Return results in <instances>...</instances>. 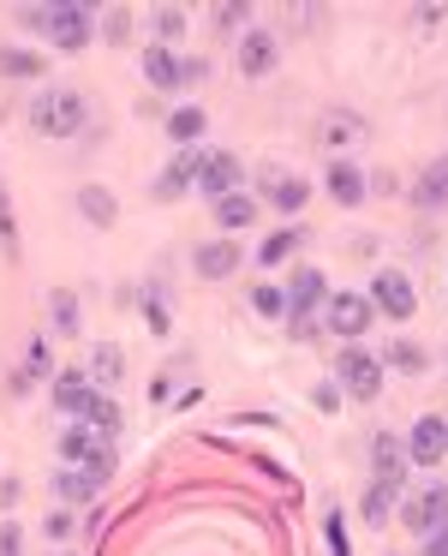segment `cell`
<instances>
[{"instance_id": "cell-1", "label": "cell", "mask_w": 448, "mask_h": 556, "mask_svg": "<svg viewBox=\"0 0 448 556\" xmlns=\"http://www.w3.org/2000/svg\"><path fill=\"white\" fill-rule=\"evenodd\" d=\"M90 18H97V13H90L85 0H54V7H18V25L37 30V37H49L54 49H66V54L85 49V42H90V30H97Z\"/></svg>"}, {"instance_id": "cell-2", "label": "cell", "mask_w": 448, "mask_h": 556, "mask_svg": "<svg viewBox=\"0 0 448 556\" xmlns=\"http://www.w3.org/2000/svg\"><path fill=\"white\" fill-rule=\"evenodd\" d=\"M25 114H30V132H42V138H78L90 121V102L78 97V90L54 85V90H42Z\"/></svg>"}, {"instance_id": "cell-3", "label": "cell", "mask_w": 448, "mask_h": 556, "mask_svg": "<svg viewBox=\"0 0 448 556\" xmlns=\"http://www.w3.org/2000/svg\"><path fill=\"white\" fill-rule=\"evenodd\" d=\"M61 467H90V472H102V479H114V437L97 431V425H66Z\"/></svg>"}, {"instance_id": "cell-4", "label": "cell", "mask_w": 448, "mask_h": 556, "mask_svg": "<svg viewBox=\"0 0 448 556\" xmlns=\"http://www.w3.org/2000/svg\"><path fill=\"white\" fill-rule=\"evenodd\" d=\"M335 383H341V395H353V401H376V389H383V359L364 353L359 341H347V353H335Z\"/></svg>"}, {"instance_id": "cell-5", "label": "cell", "mask_w": 448, "mask_h": 556, "mask_svg": "<svg viewBox=\"0 0 448 556\" xmlns=\"http://www.w3.org/2000/svg\"><path fill=\"white\" fill-rule=\"evenodd\" d=\"M371 324H376L371 293H335V300L323 305V329H329V336H341V341H359Z\"/></svg>"}, {"instance_id": "cell-6", "label": "cell", "mask_w": 448, "mask_h": 556, "mask_svg": "<svg viewBox=\"0 0 448 556\" xmlns=\"http://www.w3.org/2000/svg\"><path fill=\"white\" fill-rule=\"evenodd\" d=\"M364 138H371V126H364L359 114H347V109H329L323 121H317V150H329V156H341V162H347Z\"/></svg>"}, {"instance_id": "cell-7", "label": "cell", "mask_w": 448, "mask_h": 556, "mask_svg": "<svg viewBox=\"0 0 448 556\" xmlns=\"http://www.w3.org/2000/svg\"><path fill=\"white\" fill-rule=\"evenodd\" d=\"M240 180H245V168H240V156H233V150H204V168H197V192H204L209 204L233 198V192H240Z\"/></svg>"}, {"instance_id": "cell-8", "label": "cell", "mask_w": 448, "mask_h": 556, "mask_svg": "<svg viewBox=\"0 0 448 556\" xmlns=\"http://www.w3.org/2000/svg\"><path fill=\"white\" fill-rule=\"evenodd\" d=\"M371 305L383 317H395V324H407L412 312H419V293H412V281L400 276V269H376V281H371Z\"/></svg>"}, {"instance_id": "cell-9", "label": "cell", "mask_w": 448, "mask_h": 556, "mask_svg": "<svg viewBox=\"0 0 448 556\" xmlns=\"http://www.w3.org/2000/svg\"><path fill=\"white\" fill-rule=\"evenodd\" d=\"M400 520H407V527L419 532V539H431L436 527H448V484H424L419 496H407Z\"/></svg>"}, {"instance_id": "cell-10", "label": "cell", "mask_w": 448, "mask_h": 556, "mask_svg": "<svg viewBox=\"0 0 448 556\" xmlns=\"http://www.w3.org/2000/svg\"><path fill=\"white\" fill-rule=\"evenodd\" d=\"M407 455L419 460V467H443V460H448V419H443V413H424V419L412 425Z\"/></svg>"}, {"instance_id": "cell-11", "label": "cell", "mask_w": 448, "mask_h": 556, "mask_svg": "<svg viewBox=\"0 0 448 556\" xmlns=\"http://www.w3.org/2000/svg\"><path fill=\"white\" fill-rule=\"evenodd\" d=\"M276 61H281L276 30H245V37H240V73L245 78H269V73H276Z\"/></svg>"}, {"instance_id": "cell-12", "label": "cell", "mask_w": 448, "mask_h": 556, "mask_svg": "<svg viewBox=\"0 0 448 556\" xmlns=\"http://www.w3.org/2000/svg\"><path fill=\"white\" fill-rule=\"evenodd\" d=\"M197 168H204V150H180V156H174V168L162 174L150 192H156L162 204H174V198H185V186H197Z\"/></svg>"}, {"instance_id": "cell-13", "label": "cell", "mask_w": 448, "mask_h": 556, "mask_svg": "<svg viewBox=\"0 0 448 556\" xmlns=\"http://www.w3.org/2000/svg\"><path fill=\"white\" fill-rule=\"evenodd\" d=\"M287 305H293V317H311L317 305H329V281H323V269L305 264L299 276H293V288H287Z\"/></svg>"}, {"instance_id": "cell-14", "label": "cell", "mask_w": 448, "mask_h": 556, "mask_svg": "<svg viewBox=\"0 0 448 556\" xmlns=\"http://www.w3.org/2000/svg\"><path fill=\"white\" fill-rule=\"evenodd\" d=\"M412 204H419L424 216L448 210V156H443V162H431V168L419 174V186H412Z\"/></svg>"}, {"instance_id": "cell-15", "label": "cell", "mask_w": 448, "mask_h": 556, "mask_svg": "<svg viewBox=\"0 0 448 556\" xmlns=\"http://www.w3.org/2000/svg\"><path fill=\"white\" fill-rule=\"evenodd\" d=\"M144 78H150L156 90H180V85H185V61L156 42V49H144Z\"/></svg>"}, {"instance_id": "cell-16", "label": "cell", "mask_w": 448, "mask_h": 556, "mask_svg": "<svg viewBox=\"0 0 448 556\" xmlns=\"http://www.w3.org/2000/svg\"><path fill=\"white\" fill-rule=\"evenodd\" d=\"M371 467H376V479H407V467H412V455H407V443L400 437H371Z\"/></svg>"}, {"instance_id": "cell-17", "label": "cell", "mask_w": 448, "mask_h": 556, "mask_svg": "<svg viewBox=\"0 0 448 556\" xmlns=\"http://www.w3.org/2000/svg\"><path fill=\"white\" fill-rule=\"evenodd\" d=\"M102 484H108V479L90 472V467H61V472H54V496H61V503H90Z\"/></svg>"}, {"instance_id": "cell-18", "label": "cell", "mask_w": 448, "mask_h": 556, "mask_svg": "<svg viewBox=\"0 0 448 556\" xmlns=\"http://www.w3.org/2000/svg\"><path fill=\"white\" fill-rule=\"evenodd\" d=\"M54 371V353H49V341H30V348H25V365H18V371H13V395H30V389H37L42 383V377H49Z\"/></svg>"}, {"instance_id": "cell-19", "label": "cell", "mask_w": 448, "mask_h": 556, "mask_svg": "<svg viewBox=\"0 0 448 556\" xmlns=\"http://www.w3.org/2000/svg\"><path fill=\"white\" fill-rule=\"evenodd\" d=\"M329 192H335L341 210H359V204H364V174H359V162H329Z\"/></svg>"}, {"instance_id": "cell-20", "label": "cell", "mask_w": 448, "mask_h": 556, "mask_svg": "<svg viewBox=\"0 0 448 556\" xmlns=\"http://www.w3.org/2000/svg\"><path fill=\"white\" fill-rule=\"evenodd\" d=\"M240 245L233 240H216V245H204V252H197V276H209V281H228L233 269H240Z\"/></svg>"}, {"instance_id": "cell-21", "label": "cell", "mask_w": 448, "mask_h": 556, "mask_svg": "<svg viewBox=\"0 0 448 556\" xmlns=\"http://www.w3.org/2000/svg\"><path fill=\"white\" fill-rule=\"evenodd\" d=\"M264 192H269V204H276L281 216H293V210H305L311 186H305V180H287V174H264Z\"/></svg>"}, {"instance_id": "cell-22", "label": "cell", "mask_w": 448, "mask_h": 556, "mask_svg": "<svg viewBox=\"0 0 448 556\" xmlns=\"http://www.w3.org/2000/svg\"><path fill=\"white\" fill-rule=\"evenodd\" d=\"M395 496H400V479H371V491H364L359 515L371 520V527H383V520L395 515Z\"/></svg>"}, {"instance_id": "cell-23", "label": "cell", "mask_w": 448, "mask_h": 556, "mask_svg": "<svg viewBox=\"0 0 448 556\" xmlns=\"http://www.w3.org/2000/svg\"><path fill=\"white\" fill-rule=\"evenodd\" d=\"M90 383H97V389H114V383H120V377H126V353L120 348H90Z\"/></svg>"}, {"instance_id": "cell-24", "label": "cell", "mask_w": 448, "mask_h": 556, "mask_svg": "<svg viewBox=\"0 0 448 556\" xmlns=\"http://www.w3.org/2000/svg\"><path fill=\"white\" fill-rule=\"evenodd\" d=\"M204 126H209V114H204V109H192V102L168 114V138H174V144H185V150H192L197 138H204Z\"/></svg>"}, {"instance_id": "cell-25", "label": "cell", "mask_w": 448, "mask_h": 556, "mask_svg": "<svg viewBox=\"0 0 448 556\" xmlns=\"http://www.w3.org/2000/svg\"><path fill=\"white\" fill-rule=\"evenodd\" d=\"M216 222H221V228H252V222H257V198H245V192H233V198H221V204H216Z\"/></svg>"}, {"instance_id": "cell-26", "label": "cell", "mask_w": 448, "mask_h": 556, "mask_svg": "<svg viewBox=\"0 0 448 556\" xmlns=\"http://www.w3.org/2000/svg\"><path fill=\"white\" fill-rule=\"evenodd\" d=\"M78 210H85L90 228H114V192H102V186H85V192H78Z\"/></svg>"}, {"instance_id": "cell-27", "label": "cell", "mask_w": 448, "mask_h": 556, "mask_svg": "<svg viewBox=\"0 0 448 556\" xmlns=\"http://www.w3.org/2000/svg\"><path fill=\"white\" fill-rule=\"evenodd\" d=\"M305 245V233L299 228H281V233H269L264 245H257V264H287L293 252H299Z\"/></svg>"}, {"instance_id": "cell-28", "label": "cell", "mask_w": 448, "mask_h": 556, "mask_svg": "<svg viewBox=\"0 0 448 556\" xmlns=\"http://www.w3.org/2000/svg\"><path fill=\"white\" fill-rule=\"evenodd\" d=\"M383 359L395 365V371H407V377H419L424 365H431V359H424V348H419V341H395V348H383Z\"/></svg>"}, {"instance_id": "cell-29", "label": "cell", "mask_w": 448, "mask_h": 556, "mask_svg": "<svg viewBox=\"0 0 448 556\" xmlns=\"http://www.w3.org/2000/svg\"><path fill=\"white\" fill-rule=\"evenodd\" d=\"M0 73H7V78H37V73H42V54H30V49H0Z\"/></svg>"}, {"instance_id": "cell-30", "label": "cell", "mask_w": 448, "mask_h": 556, "mask_svg": "<svg viewBox=\"0 0 448 556\" xmlns=\"http://www.w3.org/2000/svg\"><path fill=\"white\" fill-rule=\"evenodd\" d=\"M150 30H156V42L168 49L174 37H185V13L180 7H156V13H150Z\"/></svg>"}, {"instance_id": "cell-31", "label": "cell", "mask_w": 448, "mask_h": 556, "mask_svg": "<svg viewBox=\"0 0 448 556\" xmlns=\"http://www.w3.org/2000/svg\"><path fill=\"white\" fill-rule=\"evenodd\" d=\"M49 324L61 329V336H78V300L73 293H49Z\"/></svg>"}, {"instance_id": "cell-32", "label": "cell", "mask_w": 448, "mask_h": 556, "mask_svg": "<svg viewBox=\"0 0 448 556\" xmlns=\"http://www.w3.org/2000/svg\"><path fill=\"white\" fill-rule=\"evenodd\" d=\"M252 312L264 317V324H276V317H287V293H281V288H257L252 293Z\"/></svg>"}, {"instance_id": "cell-33", "label": "cell", "mask_w": 448, "mask_h": 556, "mask_svg": "<svg viewBox=\"0 0 448 556\" xmlns=\"http://www.w3.org/2000/svg\"><path fill=\"white\" fill-rule=\"evenodd\" d=\"M0 245L18 257V228H13V198H7V186H0Z\"/></svg>"}, {"instance_id": "cell-34", "label": "cell", "mask_w": 448, "mask_h": 556, "mask_svg": "<svg viewBox=\"0 0 448 556\" xmlns=\"http://www.w3.org/2000/svg\"><path fill=\"white\" fill-rule=\"evenodd\" d=\"M42 532H49L54 544H61V539H73V508H54V515L42 520Z\"/></svg>"}, {"instance_id": "cell-35", "label": "cell", "mask_w": 448, "mask_h": 556, "mask_svg": "<svg viewBox=\"0 0 448 556\" xmlns=\"http://www.w3.org/2000/svg\"><path fill=\"white\" fill-rule=\"evenodd\" d=\"M102 37L126 42V37H132V13H108V18H102Z\"/></svg>"}, {"instance_id": "cell-36", "label": "cell", "mask_w": 448, "mask_h": 556, "mask_svg": "<svg viewBox=\"0 0 448 556\" xmlns=\"http://www.w3.org/2000/svg\"><path fill=\"white\" fill-rule=\"evenodd\" d=\"M311 401H317V413H335L341 407V383H317Z\"/></svg>"}, {"instance_id": "cell-37", "label": "cell", "mask_w": 448, "mask_h": 556, "mask_svg": "<svg viewBox=\"0 0 448 556\" xmlns=\"http://www.w3.org/2000/svg\"><path fill=\"white\" fill-rule=\"evenodd\" d=\"M329 556H347V527H341V515H329Z\"/></svg>"}, {"instance_id": "cell-38", "label": "cell", "mask_w": 448, "mask_h": 556, "mask_svg": "<svg viewBox=\"0 0 448 556\" xmlns=\"http://www.w3.org/2000/svg\"><path fill=\"white\" fill-rule=\"evenodd\" d=\"M240 18H252V7H221V13H216V25H221V30H233Z\"/></svg>"}, {"instance_id": "cell-39", "label": "cell", "mask_w": 448, "mask_h": 556, "mask_svg": "<svg viewBox=\"0 0 448 556\" xmlns=\"http://www.w3.org/2000/svg\"><path fill=\"white\" fill-rule=\"evenodd\" d=\"M150 329H156V336H168V305H162V300H150Z\"/></svg>"}, {"instance_id": "cell-40", "label": "cell", "mask_w": 448, "mask_h": 556, "mask_svg": "<svg viewBox=\"0 0 448 556\" xmlns=\"http://www.w3.org/2000/svg\"><path fill=\"white\" fill-rule=\"evenodd\" d=\"M18 544H25V539H18V527H0V556H25Z\"/></svg>"}, {"instance_id": "cell-41", "label": "cell", "mask_w": 448, "mask_h": 556, "mask_svg": "<svg viewBox=\"0 0 448 556\" xmlns=\"http://www.w3.org/2000/svg\"><path fill=\"white\" fill-rule=\"evenodd\" d=\"M424 556H448V527H436L431 539H424Z\"/></svg>"}, {"instance_id": "cell-42", "label": "cell", "mask_w": 448, "mask_h": 556, "mask_svg": "<svg viewBox=\"0 0 448 556\" xmlns=\"http://www.w3.org/2000/svg\"><path fill=\"white\" fill-rule=\"evenodd\" d=\"M209 78V61H185V85H204Z\"/></svg>"}, {"instance_id": "cell-43", "label": "cell", "mask_w": 448, "mask_h": 556, "mask_svg": "<svg viewBox=\"0 0 448 556\" xmlns=\"http://www.w3.org/2000/svg\"><path fill=\"white\" fill-rule=\"evenodd\" d=\"M61 556H66V551H61Z\"/></svg>"}]
</instances>
